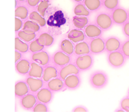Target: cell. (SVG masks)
<instances>
[{
	"mask_svg": "<svg viewBox=\"0 0 129 112\" xmlns=\"http://www.w3.org/2000/svg\"><path fill=\"white\" fill-rule=\"evenodd\" d=\"M90 86L95 89H102L105 88L109 83L108 74L101 70H97L93 71L88 78Z\"/></svg>",
	"mask_w": 129,
	"mask_h": 112,
	"instance_id": "6da1fadb",
	"label": "cell"
},
{
	"mask_svg": "<svg viewBox=\"0 0 129 112\" xmlns=\"http://www.w3.org/2000/svg\"><path fill=\"white\" fill-rule=\"evenodd\" d=\"M94 22L100 28L102 29L104 32L111 30L115 25L111 17L110 12L108 11H103L98 12L94 17Z\"/></svg>",
	"mask_w": 129,
	"mask_h": 112,
	"instance_id": "7a4b0ae2",
	"label": "cell"
},
{
	"mask_svg": "<svg viewBox=\"0 0 129 112\" xmlns=\"http://www.w3.org/2000/svg\"><path fill=\"white\" fill-rule=\"evenodd\" d=\"M128 58L121 50H117L107 53V61L108 64L115 69L122 68L127 62Z\"/></svg>",
	"mask_w": 129,
	"mask_h": 112,
	"instance_id": "3957f363",
	"label": "cell"
},
{
	"mask_svg": "<svg viewBox=\"0 0 129 112\" xmlns=\"http://www.w3.org/2000/svg\"><path fill=\"white\" fill-rule=\"evenodd\" d=\"M73 62L81 71V72H85L90 71L93 67L94 63V55L90 53L87 55L73 56Z\"/></svg>",
	"mask_w": 129,
	"mask_h": 112,
	"instance_id": "277c9868",
	"label": "cell"
},
{
	"mask_svg": "<svg viewBox=\"0 0 129 112\" xmlns=\"http://www.w3.org/2000/svg\"><path fill=\"white\" fill-rule=\"evenodd\" d=\"M110 12L115 25L122 27L129 20L128 10L120 5Z\"/></svg>",
	"mask_w": 129,
	"mask_h": 112,
	"instance_id": "5b68a950",
	"label": "cell"
},
{
	"mask_svg": "<svg viewBox=\"0 0 129 112\" xmlns=\"http://www.w3.org/2000/svg\"><path fill=\"white\" fill-rule=\"evenodd\" d=\"M73 61V56L66 54L59 49L51 55V63H53L58 68H61Z\"/></svg>",
	"mask_w": 129,
	"mask_h": 112,
	"instance_id": "8992f818",
	"label": "cell"
},
{
	"mask_svg": "<svg viewBox=\"0 0 129 112\" xmlns=\"http://www.w3.org/2000/svg\"><path fill=\"white\" fill-rule=\"evenodd\" d=\"M88 40H89L91 53L93 55H98L106 52L105 39L102 36L93 39H90Z\"/></svg>",
	"mask_w": 129,
	"mask_h": 112,
	"instance_id": "52a82bcc",
	"label": "cell"
},
{
	"mask_svg": "<svg viewBox=\"0 0 129 112\" xmlns=\"http://www.w3.org/2000/svg\"><path fill=\"white\" fill-rule=\"evenodd\" d=\"M29 59L43 67H45L46 65L51 63V55L45 49L40 52L30 53Z\"/></svg>",
	"mask_w": 129,
	"mask_h": 112,
	"instance_id": "ba28073f",
	"label": "cell"
},
{
	"mask_svg": "<svg viewBox=\"0 0 129 112\" xmlns=\"http://www.w3.org/2000/svg\"><path fill=\"white\" fill-rule=\"evenodd\" d=\"M38 102L36 95L33 93H29L22 98L19 99L18 104L20 107H21L23 109L32 111L36 102Z\"/></svg>",
	"mask_w": 129,
	"mask_h": 112,
	"instance_id": "9c48e42d",
	"label": "cell"
},
{
	"mask_svg": "<svg viewBox=\"0 0 129 112\" xmlns=\"http://www.w3.org/2000/svg\"><path fill=\"white\" fill-rule=\"evenodd\" d=\"M36 95L38 101L44 102L48 105L51 103V102L53 101V99L54 98V93L52 92L46 86H45L42 89H40L36 93Z\"/></svg>",
	"mask_w": 129,
	"mask_h": 112,
	"instance_id": "30bf717a",
	"label": "cell"
},
{
	"mask_svg": "<svg viewBox=\"0 0 129 112\" xmlns=\"http://www.w3.org/2000/svg\"><path fill=\"white\" fill-rule=\"evenodd\" d=\"M24 80L29 86V92L35 93V94L40 89H42L43 86H45V83L44 82L42 78H36V77H33L29 76H26Z\"/></svg>",
	"mask_w": 129,
	"mask_h": 112,
	"instance_id": "8fae6325",
	"label": "cell"
},
{
	"mask_svg": "<svg viewBox=\"0 0 129 112\" xmlns=\"http://www.w3.org/2000/svg\"><path fill=\"white\" fill-rule=\"evenodd\" d=\"M57 77H59V68L57 66L53 63H50L49 64L44 67V71L42 78L45 83L51 79Z\"/></svg>",
	"mask_w": 129,
	"mask_h": 112,
	"instance_id": "7c38bea8",
	"label": "cell"
},
{
	"mask_svg": "<svg viewBox=\"0 0 129 112\" xmlns=\"http://www.w3.org/2000/svg\"><path fill=\"white\" fill-rule=\"evenodd\" d=\"M81 71L73 61L70 64L59 68V77L63 80L70 74H80Z\"/></svg>",
	"mask_w": 129,
	"mask_h": 112,
	"instance_id": "4fadbf2b",
	"label": "cell"
},
{
	"mask_svg": "<svg viewBox=\"0 0 129 112\" xmlns=\"http://www.w3.org/2000/svg\"><path fill=\"white\" fill-rule=\"evenodd\" d=\"M82 83L80 74H70L64 80L65 89L68 90H76L79 89Z\"/></svg>",
	"mask_w": 129,
	"mask_h": 112,
	"instance_id": "5bb4252c",
	"label": "cell"
},
{
	"mask_svg": "<svg viewBox=\"0 0 129 112\" xmlns=\"http://www.w3.org/2000/svg\"><path fill=\"white\" fill-rule=\"evenodd\" d=\"M84 32L87 39H93L102 36L104 31L100 28L95 22H89V24L84 28Z\"/></svg>",
	"mask_w": 129,
	"mask_h": 112,
	"instance_id": "9a60e30c",
	"label": "cell"
},
{
	"mask_svg": "<svg viewBox=\"0 0 129 112\" xmlns=\"http://www.w3.org/2000/svg\"><path fill=\"white\" fill-rule=\"evenodd\" d=\"M122 41L117 36H110L105 39L106 52H111L117 50H120Z\"/></svg>",
	"mask_w": 129,
	"mask_h": 112,
	"instance_id": "2e32d148",
	"label": "cell"
},
{
	"mask_svg": "<svg viewBox=\"0 0 129 112\" xmlns=\"http://www.w3.org/2000/svg\"><path fill=\"white\" fill-rule=\"evenodd\" d=\"M31 68V61L30 59L23 58L21 60L15 63V71L16 72L23 77L27 76Z\"/></svg>",
	"mask_w": 129,
	"mask_h": 112,
	"instance_id": "e0dca14e",
	"label": "cell"
},
{
	"mask_svg": "<svg viewBox=\"0 0 129 112\" xmlns=\"http://www.w3.org/2000/svg\"><path fill=\"white\" fill-rule=\"evenodd\" d=\"M29 93V89L25 80H20L15 83L14 94L16 99H19Z\"/></svg>",
	"mask_w": 129,
	"mask_h": 112,
	"instance_id": "ac0fdd59",
	"label": "cell"
},
{
	"mask_svg": "<svg viewBox=\"0 0 129 112\" xmlns=\"http://www.w3.org/2000/svg\"><path fill=\"white\" fill-rule=\"evenodd\" d=\"M37 39L39 42L43 46H45V48L51 47L55 42V38L51 33L46 31L39 33Z\"/></svg>",
	"mask_w": 129,
	"mask_h": 112,
	"instance_id": "d6986e66",
	"label": "cell"
},
{
	"mask_svg": "<svg viewBox=\"0 0 129 112\" xmlns=\"http://www.w3.org/2000/svg\"><path fill=\"white\" fill-rule=\"evenodd\" d=\"M45 86L48 88H49L54 93L61 92L65 89L64 80L63 79H61L60 77L51 79V80H49L48 83H45Z\"/></svg>",
	"mask_w": 129,
	"mask_h": 112,
	"instance_id": "ffe728a7",
	"label": "cell"
},
{
	"mask_svg": "<svg viewBox=\"0 0 129 112\" xmlns=\"http://www.w3.org/2000/svg\"><path fill=\"white\" fill-rule=\"evenodd\" d=\"M30 10L31 9L26 2H19L15 7V17H17L23 20H26L29 19Z\"/></svg>",
	"mask_w": 129,
	"mask_h": 112,
	"instance_id": "44dd1931",
	"label": "cell"
},
{
	"mask_svg": "<svg viewBox=\"0 0 129 112\" xmlns=\"http://www.w3.org/2000/svg\"><path fill=\"white\" fill-rule=\"evenodd\" d=\"M67 37L68 39H70L71 41H73L74 43H77V42L84 41L87 39L84 30L77 29V28L70 30V32L67 33Z\"/></svg>",
	"mask_w": 129,
	"mask_h": 112,
	"instance_id": "7402d4cb",
	"label": "cell"
},
{
	"mask_svg": "<svg viewBox=\"0 0 129 112\" xmlns=\"http://www.w3.org/2000/svg\"><path fill=\"white\" fill-rule=\"evenodd\" d=\"M90 53H91V50H90V46H89V40L88 39L84 41L76 43L73 56L87 55Z\"/></svg>",
	"mask_w": 129,
	"mask_h": 112,
	"instance_id": "603a6c76",
	"label": "cell"
},
{
	"mask_svg": "<svg viewBox=\"0 0 129 112\" xmlns=\"http://www.w3.org/2000/svg\"><path fill=\"white\" fill-rule=\"evenodd\" d=\"M58 49L69 55H71V56L74 55V51H75L74 42L71 41L70 39H68L67 37L63 39L60 41V42L59 43Z\"/></svg>",
	"mask_w": 129,
	"mask_h": 112,
	"instance_id": "cb8c5ba5",
	"label": "cell"
},
{
	"mask_svg": "<svg viewBox=\"0 0 129 112\" xmlns=\"http://www.w3.org/2000/svg\"><path fill=\"white\" fill-rule=\"evenodd\" d=\"M15 34L20 39H21L23 41L29 43L31 41H33V39L37 38L39 33H37L36 32H33L32 30H23V29H22L20 31H18L17 33H16Z\"/></svg>",
	"mask_w": 129,
	"mask_h": 112,
	"instance_id": "d4e9b609",
	"label": "cell"
},
{
	"mask_svg": "<svg viewBox=\"0 0 129 112\" xmlns=\"http://www.w3.org/2000/svg\"><path fill=\"white\" fill-rule=\"evenodd\" d=\"M90 20L88 17L86 16H78L75 15L72 18V23L75 28L84 30V28L89 24Z\"/></svg>",
	"mask_w": 129,
	"mask_h": 112,
	"instance_id": "484cf974",
	"label": "cell"
},
{
	"mask_svg": "<svg viewBox=\"0 0 129 112\" xmlns=\"http://www.w3.org/2000/svg\"><path fill=\"white\" fill-rule=\"evenodd\" d=\"M31 61V60H30ZM44 67L40 65L39 64L31 61V68L27 74V76L36 77V78H42L43 75Z\"/></svg>",
	"mask_w": 129,
	"mask_h": 112,
	"instance_id": "4316f807",
	"label": "cell"
},
{
	"mask_svg": "<svg viewBox=\"0 0 129 112\" xmlns=\"http://www.w3.org/2000/svg\"><path fill=\"white\" fill-rule=\"evenodd\" d=\"M73 11L75 15H78V16L89 17L91 14V12L85 5L83 2H79V3H75L73 8Z\"/></svg>",
	"mask_w": 129,
	"mask_h": 112,
	"instance_id": "83f0119b",
	"label": "cell"
},
{
	"mask_svg": "<svg viewBox=\"0 0 129 112\" xmlns=\"http://www.w3.org/2000/svg\"><path fill=\"white\" fill-rule=\"evenodd\" d=\"M29 19L36 21L38 23L42 28L46 27V20L44 16H42L40 13H39L35 9H31L29 14Z\"/></svg>",
	"mask_w": 129,
	"mask_h": 112,
	"instance_id": "f1b7e54d",
	"label": "cell"
},
{
	"mask_svg": "<svg viewBox=\"0 0 129 112\" xmlns=\"http://www.w3.org/2000/svg\"><path fill=\"white\" fill-rule=\"evenodd\" d=\"M83 3L91 13L97 12L103 8L102 0H84Z\"/></svg>",
	"mask_w": 129,
	"mask_h": 112,
	"instance_id": "f546056e",
	"label": "cell"
},
{
	"mask_svg": "<svg viewBox=\"0 0 129 112\" xmlns=\"http://www.w3.org/2000/svg\"><path fill=\"white\" fill-rule=\"evenodd\" d=\"M14 42H15V46H14L15 50H17L24 55L29 52V45L28 42L23 41L17 36H15Z\"/></svg>",
	"mask_w": 129,
	"mask_h": 112,
	"instance_id": "4dcf8cb0",
	"label": "cell"
},
{
	"mask_svg": "<svg viewBox=\"0 0 129 112\" xmlns=\"http://www.w3.org/2000/svg\"><path fill=\"white\" fill-rule=\"evenodd\" d=\"M23 30H32L33 32H36L37 33L41 32V26L36 23L34 20H32L30 19H27L26 20H24V24H23Z\"/></svg>",
	"mask_w": 129,
	"mask_h": 112,
	"instance_id": "1f68e13d",
	"label": "cell"
},
{
	"mask_svg": "<svg viewBox=\"0 0 129 112\" xmlns=\"http://www.w3.org/2000/svg\"><path fill=\"white\" fill-rule=\"evenodd\" d=\"M120 5V0H104L103 8L108 11H111Z\"/></svg>",
	"mask_w": 129,
	"mask_h": 112,
	"instance_id": "d6a6232c",
	"label": "cell"
},
{
	"mask_svg": "<svg viewBox=\"0 0 129 112\" xmlns=\"http://www.w3.org/2000/svg\"><path fill=\"white\" fill-rule=\"evenodd\" d=\"M51 5V1L50 0H42L39 4L36 6L35 10H36L39 13H40L42 16L45 17L46 14V11Z\"/></svg>",
	"mask_w": 129,
	"mask_h": 112,
	"instance_id": "836d02e7",
	"label": "cell"
},
{
	"mask_svg": "<svg viewBox=\"0 0 129 112\" xmlns=\"http://www.w3.org/2000/svg\"><path fill=\"white\" fill-rule=\"evenodd\" d=\"M29 53H33V52H40L42 51L44 49H45L46 48L45 46H43L42 45H41L37 38L33 39V41H31L29 43Z\"/></svg>",
	"mask_w": 129,
	"mask_h": 112,
	"instance_id": "e575fe53",
	"label": "cell"
},
{
	"mask_svg": "<svg viewBox=\"0 0 129 112\" xmlns=\"http://www.w3.org/2000/svg\"><path fill=\"white\" fill-rule=\"evenodd\" d=\"M33 111L34 112H47L49 111V108H48V105L45 104L44 102H39L38 101L36 102V104L35 105V106L33 107Z\"/></svg>",
	"mask_w": 129,
	"mask_h": 112,
	"instance_id": "d590c367",
	"label": "cell"
},
{
	"mask_svg": "<svg viewBox=\"0 0 129 112\" xmlns=\"http://www.w3.org/2000/svg\"><path fill=\"white\" fill-rule=\"evenodd\" d=\"M120 50L122 52L125 56L129 59V39H126L125 40L122 41Z\"/></svg>",
	"mask_w": 129,
	"mask_h": 112,
	"instance_id": "8d00e7d4",
	"label": "cell"
},
{
	"mask_svg": "<svg viewBox=\"0 0 129 112\" xmlns=\"http://www.w3.org/2000/svg\"><path fill=\"white\" fill-rule=\"evenodd\" d=\"M119 108H121L123 111L129 112V96H126L122 99L119 103Z\"/></svg>",
	"mask_w": 129,
	"mask_h": 112,
	"instance_id": "74e56055",
	"label": "cell"
},
{
	"mask_svg": "<svg viewBox=\"0 0 129 112\" xmlns=\"http://www.w3.org/2000/svg\"><path fill=\"white\" fill-rule=\"evenodd\" d=\"M23 24H24V20H23L22 19L17 17H15V33L23 29Z\"/></svg>",
	"mask_w": 129,
	"mask_h": 112,
	"instance_id": "f35d334b",
	"label": "cell"
},
{
	"mask_svg": "<svg viewBox=\"0 0 129 112\" xmlns=\"http://www.w3.org/2000/svg\"><path fill=\"white\" fill-rule=\"evenodd\" d=\"M122 32L126 39H129V20L122 26Z\"/></svg>",
	"mask_w": 129,
	"mask_h": 112,
	"instance_id": "ab89813d",
	"label": "cell"
},
{
	"mask_svg": "<svg viewBox=\"0 0 129 112\" xmlns=\"http://www.w3.org/2000/svg\"><path fill=\"white\" fill-rule=\"evenodd\" d=\"M42 0H26V3L30 9H35Z\"/></svg>",
	"mask_w": 129,
	"mask_h": 112,
	"instance_id": "60d3db41",
	"label": "cell"
},
{
	"mask_svg": "<svg viewBox=\"0 0 129 112\" xmlns=\"http://www.w3.org/2000/svg\"><path fill=\"white\" fill-rule=\"evenodd\" d=\"M88 111V108L84 105H77L72 109V111L74 112H85Z\"/></svg>",
	"mask_w": 129,
	"mask_h": 112,
	"instance_id": "b9f144b4",
	"label": "cell"
},
{
	"mask_svg": "<svg viewBox=\"0 0 129 112\" xmlns=\"http://www.w3.org/2000/svg\"><path fill=\"white\" fill-rule=\"evenodd\" d=\"M23 55H24V54H23L22 52H20L17 50H15V63L19 61L20 60H21L23 58Z\"/></svg>",
	"mask_w": 129,
	"mask_h": 112,
	"instance_id": "7bdbcfd3",
	"label": "cell"
},
{
	"mask_svg": "<svg viewBox=\"0 0 129 112\" xmlns=\"http://www.w3.org/2000/svg\"><path fill=\"white\" fill-rule=\"evenodd\" d=\"M72 2H73L74 3H79V2H82L84 0H71Z\"/></svg>",
	"mask_w": 129,
	"mask_h": 112,
	"instance_id": "ee69618b",
	"label": "cell"
},
{
	"mask_svg": "<svg viewBox=\"0 0 129 112\" xmlns=\"http://www.w3.org/2000/svg\"><path fill=\"white\" fill-rule=\"evenodd\" d=\"M19 2H26V0H17Z\"/></svg>",
	"mask_w": 129,
	"mask_h": 112,
	"instance_id": "f6af8a7d",
	"label": "cell"
},
{
	"mask_svg": "<svg viewBox=\"0 0 129 112\" xmlns=\"http://www.w3.org/2000/svg\"><path fill=\"white\" fill-rule=\"evenodd\" d=\"M127 96H129V88H128V92H127Z\"/></svg>",
	"mask_w": 129,
	"mask_h": 112,
	"instance_id": "bcb514c9",
	"label": "cell"
},
{
	"mask_svg": "<svg viewBox=\"0 0 129 112\" xmlns=\"http://www.w3.org/2000/svg\"><path fill=\"white\" fill-rule=\"evenodd\" d=\"M128 14H129V9H128Z\"/></svg>",
	"mask_w": 129,
	"mask_h": 112,
	"instance_id": "7dc6e473",
	"label": "cell"
},
{
	"mask_svg": "<svg viewBox=\"0 0 129 112\" xmlns=\"http://www.w3.org/2000/svg\"><path fill=\"white\" fill-rule=\"evenodd\" d=\"M102 1H104V0H102Z\"/></svg>",
	"mask_w": 129,
	"mask_h": 112,
	"instance_id": "c3c4849f",
	"label": "cell"
}]
</instances>
